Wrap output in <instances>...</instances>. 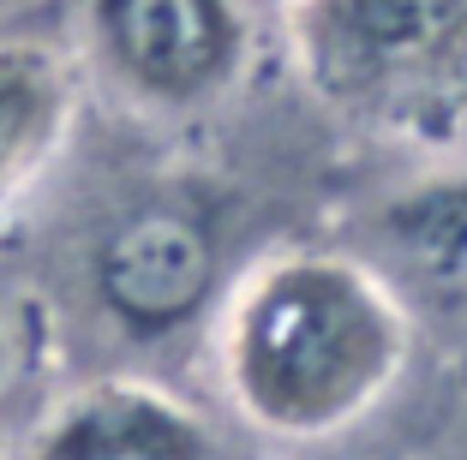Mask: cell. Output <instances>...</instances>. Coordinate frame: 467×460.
I'll return each mask as SVG.
<instances>
[{"instance_id":"1","label":"cell","mask_w":467,"mask_h":460,"mask_svg":"<svg viewBox=\"0 0 467 460\" xmlns=\"http://www.w3.org/2000/svg\"><path fill=\"white\" fill-rule=\"evenodd\" d=\"M413 359V312L359 251L258 258L216 317L234 413L275 443H330L389 401Z\"/></svg>"},{"instance_id":"2","label":"cell","mask_w":467,"mask_h":460,"mask_svg":"<svg viewBox=\"0 0 467 460\" xmlns=\"http://www.w3.org/2000/svg\"><path fill=\"white\" fill-rule=\"evenodd\" d=\"M288 60L317 108L371 138H467V0H288Z\"/></svg>"},{"instance_id":"3","label":"cell","mask_w":467,"mask_h":460,"mask_svg":"<svg viewBox=\"0 0 467 460\" xmlns=\"http://www.w3.org/2000/svg\"><path fill=\"white\" fill-rule=\"evenodd\" d=\"M246 0H72V60L138 120H210L252 72Z\"/></svg>"},{"instance_id":"4","label":"cell","mask_w":467,"mask_h":460,"mask_svg":"<svg viewBox=\"0 0 467 460\" xmlns=\"http://www.w3.org/2000/svg\"><path fill=\"white\" fill-rule=\"evenodd\" d=\"M18 460H216V431L162 383L97 377L42 413Z\"/></svg>"},{"instance_id":"5","label":"cell","mask_w":467,"mask_h":460,"mask_svg":"<svg viewBox=\"0 0 467 460\" xmlns=\"http://www.w3.org/2000/svg\"><path fill=\"white\" fill-rule=\"evenodd\" d=\"M216 281L210 233L174 210H132L90 258V293L126 335H162L198 312Z\"/></svg>"},{"instance_id":"6","label":"cell","mask_w":467,"mask_h":460,"mask_svg":"<svg viewBox=\"0 0 467 460\" xmlns=\"http://www.w3.org/2000/svg\"><path fill=\"white\" fill-rule=\"evenodd\" d=\"M78 96L84 72L72 48L42 36H0V216H13L67 156Z\"/></svg>"},{"instance_id":"7","label":"cell","mask_w":467,"mask_h":460,"mask_svg":"<svg viewBox=\"0 0 467 460\" xmlns=\"http://www.w3.org/2000/svg\"><path fill=\"white\" fill-rule=\"evenodd\" d=\"M378 270L413 305L467 317V179H431V186L389 198L378 210Z\"/></svg>"},{"instance_id":"8","label":"cell","mask_w":467,"mask_h":460,"mask_svg":"<svg viewBox=\"0 0 467 460\" xmlns=\"http://www.w3.org/2000/svg\"><path fill=\"white\" fill-rule=\"evenodd\" d=\"M13 365H18V335H13V323H6V312H0V394L13 383Z\"/></svg>"},{"instance_id":"9","label":"cell","mask_w":467,"mask_h":460,"mask_svg":"<svg viewBox=\"0 0 467 460\" xmlns=\"http://www.w3.org/2000/svg\"><path fill=\"white\" fill-rule=\"evenodd\" d=\"M0 460H13V455H6V436H0Z\"/></svg>"}]
</instances>
